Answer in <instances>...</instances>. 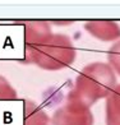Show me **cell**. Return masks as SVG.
<instances>
[{
    "label": "cell",
    "instance_id": "4",
    "mask_svg": "<svg viewBox=\"0 0 120 125\" xmlns=\"http://www.w3.org/2000/svg\"><path fill=\"white\" fill-rule=\"evenodd\" d=\"M106 124L120 125V86H116L112 92L107 96Z\"/></svg>",
    "mask_w": 120,
    "mask_h": 125
},
{
    "label": "cell",
    "instance_id": "2",
    "mask_svg": "<svg viewBox=\"0 0 120 125\" xmlns=\"http://www.w3.org/2000/svg\"><path fill=\"white\" fill-rule=\"evenodd\" d=\"M55 125H92L93 116L86 106L79 102L69 101L63 110H59L54 116Z\"/></svg>",
    "mask_w": 120,
    "mask_h": 125
},
{
    "label": "cell",
    "instance_id": "1",
    "mask_svg": "<svg viewBox=\"0 0 120 125\" xmlns=\"http://www.w3.org/2000/svg\"><path fill=\"white\" fill-rule=\"evenodd\" d=\"M115 84L116 78L111 66L104 62H93L86 66L78 75L76 89L68 97L69 101L89 106L98 98L110 94Z\"/></svg>",
    "mask_w": 120,
    "mask_h": 125
},
{
    "label": "cell",
    "instance_id": "5",
    "mask_svg": "<svg viewBox=\"0 0 120 125\" xmlns=\"http://www.w3.org/2000/svg\"><path fill=\"white\" fill-rule=\"evenodd\" d=\"M109 61L111 66L120 74V41L112 46V49L109 51Z\"/></svg>",
    "mask_w": 120,
    "mask_h": 125
},
{
    "label": "cell",
    "instance_id": "3",
    "mask_svg": "<svg viewBox=\"0 0 120 125\" xmlns=\"http://www.w3.org/2000/svg\"><path fill=\"white\" fill-rule=\"evenodd\" d=\"M84 28L101 41H114L120 38V26L111 21L87 22L84 24Z\"/></svg>",
    "mask_w": 120,
    "mask_h": 125
},
{
    "label": "cell",
    "instance_id": "6",
    "mask_svg": "<svg viewBox=\"0 0 120 125\" xmlns=\"http://www.w3.org/2000/svg\"><path fill=\"white\" fill-rule=\"evenodd\" d=\"M15 97V91L3 77H0V100H14Z\"/></svg>",
    "mask_w": 120,
    "mask_h": 125
}]
</instances>
